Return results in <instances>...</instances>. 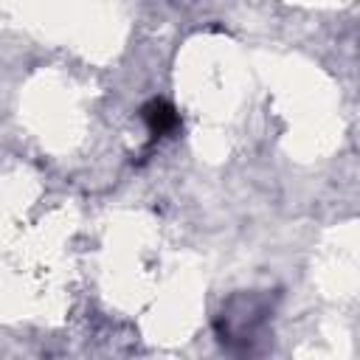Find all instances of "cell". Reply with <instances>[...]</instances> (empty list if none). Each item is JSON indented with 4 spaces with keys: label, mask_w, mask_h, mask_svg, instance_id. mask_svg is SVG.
Wrapping results in <instances>:
<instances>
[{
    "label": "cell",
    "mask_w": 360,
    "mask_h": 360,
    "mask_svg": "<svg viewBox=\"0 0 360 360\" xmlns=\"http://www.w3.org/2000/svg\"><path fill=\"white\" fill-rule=\"evenodd\" d=\"M267 318H270V301H267V295H256V292L236 295V298H231L222 307V312L217 318L219 340L228 343V346H233V343L248 346L264 329Z\"/></svg>",
    "instance_id": "cell-1"
},
{
    "label": "cell",
    "mask_w": 360,
    "mask_h": 360,
    "mask_svg": "<svg viewBox=\"0 0 360 360\" xmlns=\"http://www.w3.org/2000/svg\"><path fill=\"white\" fill-rule=\"evenodd\" d=\"M141 118L152 138H166L180 129V112L166 98H152L141 107Z\"/></svg>",
    "instance_id": "cell-2"
}]
</instances>
